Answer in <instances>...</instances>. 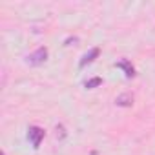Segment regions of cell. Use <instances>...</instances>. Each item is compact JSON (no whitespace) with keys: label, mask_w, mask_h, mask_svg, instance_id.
I'll return each instance as SVG.
<instances>
[{"label":"cell","mask_w":155,"mask_h":155,"mask_svg":"<svg viewBox=\"0 0 155 155\" xmlns=\"http://www.w3.org/2000/svg\"><path fill=\"white\" fill-rule=\"evenodd\" d=\"M46 60H48V49L46 48H38L37 51L28 55V64H31V66H40Z\"/></svg>","instance_id":"6da1fadb"},{"label":"cell","mask_w":155,"mask_h":155,"mask_svg":"<svg viewBox=\"0 0 155 155\" xmlns=\"http://www.w3.org/2000/svg\"><path fill=\"white\" fill-rule=\"evenodd\" d=\"M28 139L31 140L33 148H38L40 142H42V139H44V130L38 128V126H29V130H28Z\"/></svg>","instance_id":"7a4b0ae2"},{"label":"cell","mask_w":155,"mask_h":155,"mask_svg":"<svg viewBox=\"0 0 155 155\" xmlns=\"http://www.w3.org/2000/svg\"><path fill=\"white\" fill-rule=\"evenodd\" d=\"M99 53H101V49H99V48H93L90 53H86V55L82 57V60L79 62V68H86L88 64H91V62H93V60L99 57Z\"/></svg>","instance_id":"3957f363"},{"label":"cell","mask_w":155,"mask_h":155,"mask_svg":"<svg viewBox=\"0 0 155 155\" xmlns=\"http://www.w3.org/2000/svg\"><path fill=\"white\" fill-rule=\"evenodd\" d=\"M117 68H120V69H124V75H126V79H131V77L135 75V69H133V66H131V62L130 60H119L117 62Z\"/></svg>","instance_id":"277c9868"},{"label":"cell","mask_w":155,"mask_h":155,"mask_svg":"<svg viewBox=\"0 0 155 155\" xmlns=\"http://www.w3.org/2000/svg\"><path fill=\"white\" fill-rule=\"evenodd\" d=\"M115 104H117V106H122V108H130V106L133 104V95L122 93V95H119V97L115 99Z\"/></svg>","instance_id":"5b68a950"},{"label":"cell","mask_w":155,"mask_h":155,"mask_svg":"<svg viewBox=\"0 0 155 155\" xmlns=\"http://www.w3.org/2000/svg\"><path fill=\"white\" fill-rule=\"evenodd\" d=\"M101 84H102V79H101V77H95V79H91V81L86 82V88H88V90H93V88H97V86H101Z\"/></svg>","instance_id":"8992f818"},{"label":"cell","mask_w":155,"mask_h":155,"mask_svg":"<svg viewBox=\"0 0 155 155\" xmlns=\"http://www.w3.org/2000/svg\"><path fill=\"white\" fill-rule=\"evenodd\" d=\"M75 42H79V38H77V37H73V38H68V40H66V46H71V44H75Z\"/></svg>","instance_id":"52a82bcc"},{"label":"cell","mask_w":155,"mask_h":155,"mask_svg":"<svg viewBox=\"0 0 155 155\" xmlns=\"http://www.w3.org/2000/svg\"><path fill=\"white\" fill-rule=\"evenodd\" d=\"M2 155H6V153H4V151H2Z\"/></svg>","instance_id":"ba28073f"}]
</instances>
